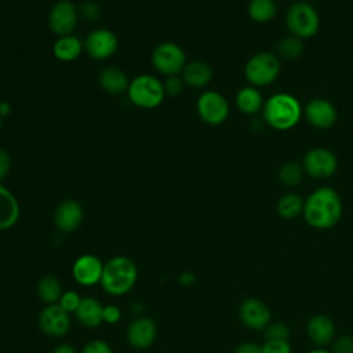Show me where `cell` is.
I'll use <instances>...</instances> for the list:
<instances>
[{
    "mask_svg": "<svg viewBox=\"0 0 353 353\" xmlns=\"http://www.w3.org/2000/svg\"><path fill=\"white\" fill-rule=\"evenodd\" d=\"M342 212L343 205L338 192L330 186H320L305 199L302 216L310 228L327 230L341 221Z\"/></svg>",
    "mask_w": 353,
    "mask_h": 353,
    "instance_id": "obj_1",
    "label": "cell"
},
{
    "mask_svg": "<svg viewBox=\"0 0 353 353\" xmlns=\"http://www.w3.org/2000/svg\"><path fill=\"white\" fill-rule=\"evenodd\" d=\"M138 280V268L132 259L119 255L109 259L103 266L101 285L105 292L121 296L132 290Z\"/></svg>",
    "mask_w": 353,
    "mask_h": 353,
    "instance_id": "obj_2",
    "label": "cell"
},
{
    "mask_svg": "<svg viewBox=\"0 0 353 353\" xmlns=\"http://www.w3.org/2000/svg\"><path fill=\"white\" fill-rule=\"evenodd\" d=\"M262 112L265 121L272 128L285 131L298 124L302 114V106L294 95L279 92L265 101Z\"/></svg>",
    "mask_w": 353,
    "mask_h": 353,
    "instance_id": "obj_3",
    "label": "cell"
},
{
    "mask_svg": "<svg viewBox=\"0 0 353 353\" xmlns=\"http://www.w3.org/2000/svg\"><path fill=\"white\" fill-rule=\"evenodd\" d=\"M127 95L130 101L142 109L157 108L165 97L163 83L152 74H139L130 81Z\"/></svg>",
    "mask_w": 353,
    "mask_h": 353,
    "instance_id": "obj_4",
    "label": "cell"
},
{
    "mask_svg": "<svg viewBox=\"0 0 353 353\" xmlns=\"http://www.w3.org/2000/svg\"><path fill=\"white\" fill-rule=\"evenodd\" d=\"M285 25L292 36L309 39L319 32L320 17L307 1H296L287 10Z\"/></svg>",
    "mask_w": 353,
    "mask_h": 353,
    "instance_id": "obj_5",
    "label": "cell"
},
{
    "mask_svg": "<svg viewBox=\"0 0 353 353\" xmlns=\"http://www.w3.org/2000/svg\"><path fill=\"white\" fill-rule=\"evenodd\" d=\"M280 69V59L276 54L259 51L247 61L244 73L251 85L263 87L272 84L277 79Z\"/></svg>",
    "mask_w": 353,
    "mask_h": 353,
    "instance_id": "obj_6",
    "label": "cell"
},
{
    "mask_svg": "<svg viewBox=\"0 0 353 353\" xmlns=\"http://www.w3.org/2000/svg\"><path fill=\"white\" fill-rule=\"evenodd\" d=\"M152 63L161 74L176 76L182 73L186 62V54L175 43L165 41L159 44L152 52Z\"/></svg>",
    "mask_w": 353,
    "mask_h": 353,
    "instance_id": "obj_7",
    "label": "cell"
},
{
    "mask_svg": "<svg viewBox=\"0 0 353 353\" xmlns=\"http://www.w3.org/2000/svg\"><path fill=\"white\" fill-rule=\"evenodd\" d=\"M306 174L316 179H325L334 175L338 167L336 156L327 148H313L307 150L302 160Z\"/></svg>",
    "mask_w": 353,
    "mask_h": 353,
    "instance_id": "obj_8",
    "label": "cell"
},
{
    "mask_svg": "<svg viewBox=\"0 0 353 353\" xmlns=\"http://www.w3.org/2000/svg\"><path fill=\"white\" fill-rule=\"evenodd\" d=\"M196 106L200 119L211 125L222 124L229 116V103L218 91H204L199 97Z\"/></svg>",
    "mask_w": 353,
    "mask_h": 353,
    "instance_id": "obj_9",
    "label": "cell"
},
{
    "mask_svg": "<svg viewBox=\"0 0 353 353\" xmlns=\"http://www.w3.org/2000/svg\"><path fill=\"white\" fill-rule=\"evenodd\" d=\"M79 21V10L69 0L57 1L48 14V26L58 37L69 36L76 29Z\"/></svg>",
    "mask_w": 353,
    "mask_h": 353,
    "instance_id": "obj_10",
    "label": "cell"
},
{
    "mask_svg": "<svg viewBox=\"0 0 353 353\" xmlns=\"http://www.w3.org/2000/svg\"><path fill=\"white\" fill-rule=\"evenodd\" d=\"M239 319L244 327L252 331H263L272 321V310L266 302L251 296L240 303Z\"/></svg>",
    "mask_w": 353,
    "mask_h": 353,
    "instance_id": "obj_11",
    "label": "cell"
},
{
    "mask_svg": "<svg viewBox=\"0 0 353 353\" xmlns=\"http://www.w3.org/2000/svg\"><path fill=\"white\" fill-rule=\"evenodd\" d=\"M119 46L117 36L109 29H95L84 40V50L92 59L102 61L110 58Z\"/></svg>",
    "mask_w": 353,
    "mask_h": 353,
    "instance_id": "obj_12",
    "label": "cell"
},
{
    "mask_svg": "<svg viewBox=\"0 0 353 353\" xmlns=\"http://www.w3.org/2000/svg\"><path fill=\"white\" fill-rule=\"evenodd\" d=\"M39 327L46 335L61 338L66 335L70 328V314L58 303L47 305L39 314Z\"/></svg>",
    "mask_w": 353,
    "mask_h": 353,
    "instance_id": "obj_13",
    "label": "cell"
},
{
    "mask_svg": "<svg viewBox=\"0 0 353 353\" xmlns=\"http://www.w3.org/2000/svg\"><path fill=\"white\" fill-rule=\"evenodd\" d=\"M306 335L314 347H328L336 336V325L328 314L317 313L307 320Z\"/></svg>",
    "mask_w": 353,
    "mask_h": 353,
    "instance_id": "obj_14",
    "label": "cell"
},
{
    "mask_svg": "<svg viewBox=\"0 0 353 353\" xmlns=\"http://www.w3.org/2000/svg\"><path fill=\"white\" fill-rule=\"evenodd\" d=\"M103 266L105 263H102L98 256L92 254H83L74 261L72 266V274L80 285L90 287L101 283Z\"/></svg>",
    "mask_w": 353,
    "mask_h": 353,
    "instance_id": "obj_15",
    "label": "cell"
},
{
    "mask_svg": "<svg viewBox=\"0 0 353 353\" xmlns=\"http://www.w3.org/2000/svg\"><path fill=\"white\" fill-rule=\"evenodd\" d=\"M157 336L156 323L146 316L135 317L127 328V341L135 349H148L153 345Z\"/></svg>",
    "mask_w": 353,
    "mask_h": 353,
    "instance_id": "obj_16",
    "label": "cell"
},
{
    "mask_svg": "<svg viewBox=\"0 0 353 353\" xmlns=\"http://www.w3.org/2000/svg\"><path fill=\"white\" fill-rule=\"evenodd\" d=\"M303 113L306 120L319 130H327L330 127H332L336 121V109L335 106L324 99V98H314L310 99L305 108H303Z\"/></svg>",
    "mask_w": 353,
    "mask_h": 353,
    "instance_id": "obj_17",
    "label": "cell"
},
{
    "mask_svg": "<svg viewBox=\"0 0 353 353\" xmlns=\"http://www.w3.org/2000/svg\"><path fill=\"white\" fill-rule=\"evenodd\" d=\"M84 218L83 207L76 200H63L61 201L54 212L55 226L63 233H72L81 225Z\"/></svg>",
    "mask_w": 353,
    "mask_h": 353,
    "instance_id": "obj_18",
    "label": "cell"
},
{
    "mask_svg": "<svg viewBox=\"0 0 353 353\" xmlns=\"http://www.w3.org/2000/svg\"><path fill=\"white\" fill-rule=\"evenodd\" d=\"M21 215V208L17 197L0 183V230L12 228Z\"/></svg>",
    "mask_w": 353,
    "mask_h": 353,
    "instance_id": "obj_19",
    "label": "cell"
},
{
    "mask_svg": "<svg viewBox=\"0 0 353 353\" xmlns=\"http://www.w3.org/2000/svg\"><path fill=\"white\" fill-rule=\"evenodd\" d=\"M74 316L85 327H98L103 323V305L92 296H83Z\"/></svg>",
    "mask_w": 353,
    "mask_h": 353,
    "instance_id": "obj_20",
    "label": "cell"
},
{
    "mask_svg": "<svg viewBox=\"0 0 353 353\" xmlns=\"http://www.w3.org/2000/svg\"><path fill=\"white\" fill-rule=\"evenodd\" d=\"M182 79L185 84L194 87V88H201L205 87L211 79H212V69L211 66L200 59L188 62L182 70Z\"/></svg>",
    "mask_w": 353,
    "mask_h": 353,
    "instance_id": "obj_21",
    "label": "cell"
},
{
    "mask_svg": "<svg viewBox=\"0 0 353 353\" xmlns=\"http://www.w3.org/2000/svg\"><path fill=\"white\" fill-rule=\"evenodd\" d=\"M101 88L110 95H120L128 90L130 80L127 74L119 68H106L99 73L98 77Z\"/></svg>",
    "mask_w": 353,
    "mask_h": 353,
    "instance_id": "obj_22",
    "label": "cell"
},
{
    "mask_svg": "<svg viewBox=\"0 0 353 353\" xmlns=\"http://www.w3.org/2000/svg\"><path fill=\"white\" fill-rule=\"evenodd\" d=\"M84 48V44L81 40L73 34L69 36H62L59 37L54 46H52V52L54 57L62 62H72L77 59Z\"/></svg>",
    "mask_w": 353,
    "mask_h": 353,
    "instance_id": "obj_23",
    "label": "cell"
},
{
    "mask_svg": "<svg viewBox=\"0 0 353 353\" xmlns=\"http://www.w3.org/2000/svg\"><path fill=\"white\" fill-rule=\"evenodd\" d=\"M263 103L262 94L254 85L243 87L236 95V105L239 110L245 114H255L263 108Z\"/></svg>",
    "mask_w": 353,
    "mask_h": 353,
    "instance_id": "obj_24",
    "label": "cell"
},
{
    "mask_svg": "<svg viewBox=\"0 0 353 353\" xmlns=\"http://www.w3.org/2000/svg\"><path fill=\"white\" fill-rule=\"evenodd\" d=\"M37 294H39V298L47 305L58 303V301L63 294L61 280L52 274L43 276L37 283Z\"/></svg>",
    "mask_w": 353,
    "mask_h": 353,
    "instance_id": "obj_25",
    "label": "cell"
},
{
    "mask_svg": "<svg viewBox=\"0 0 353 353\" xmlns=\"http://www.w3.org/2000/svg\"><path fill=\"white\" fill-rule=\"evenodd\" d=\"M303 203L305 200L296 194V193H285L283 194L277 204H276V211L277 214L287 221L295 219L303 212Z\"/></svg>",
    "mask_w": 353,
    "mask_h": 353,
    "instance_id": "obj_26",
    "label": "cell"
},
{
    "mask_svg": "<svg viewBox=\"0 0 353 353\" xmlns=\"http://www.w3.org/2000/svg\"><path fill=\"white\" fill-rule=\"evenodd\" d=\"M277 14L274 0H251L248 3V15L252 21L265 23L272 21Z\"/></svg>",
    "mask_w": 353,
    "mask_h": 353,
    "instance_id": "obj_27",
    "label": "cell"
},
{
    "mask_svg": "<svg viewBox=\"0 0 353 353\" xmlns=\"http://www.w3.org/2000/svg\"><path fill=\"white\" fill-rule=\"evenodd\" d=\"M303 167L296 161H287L279 170V181L285 188H294L301 183L303 176Z\"/></svg>",
    "mask_w": 353,
    "mask_h": 353,
    "instance_id": "obj_28",
    "label": "cell"
},
{
    "mask_svg": "<svg viewBox=\"0 0 353 353\" xmlns=\"http://www.w3.org/2000/svg\"><path fill=\"white\" fill-rule=\"evenodd\" d=\"M303 51V43L296 36H285L277 43V54L284 59H295Z\"/></svg>",
    "mask_w": 353,
    "mask_h": 353,
    "instance_id": "obj_29",
    "label": "cell"
},
{
    "mask_svg": "<svg viewBox=\"0 0 353 353\" xmlns=\"http://www.w3.org/2000/svg\"><path fill=\"white\" fill-rule=\"evenodd\" d=\"M263 341H290L291 328L283 321H270L262 331Z\"/></svg>",
    "mask_w": 353,
    "mask_h": 353,
    "instance_id": "obj_30",
    "label": "cell"
},
{
    "mask_svg": "<svg viewBox=\"0 0 353 353\" xmlns=\"http://www.w3.org/2000/svg\"><path fill=\"white\" fill-rule=\"evenodd\" d=\"M81 299H83V296H80L79 292L69 290V291H63L61 299L58 301V305H59L65 312H68L69 314H72V313H74V312L77 310V307H79Z\"/></svg>",
    "mask_w": 353,
    "mask_h": 353,
    "instance_id": "obj_31",
    "label": "cell"
},
{
    "mask_svg": "<svg viewBox=\"0 0 353 353\" xmlns=\"http://www.w3.org/2000/svg\"><path fill=\"white\" fill-rule=\"evenodd\" d=\"M328 349L331 353H353V336L349 334L336 335Z\"/></svg>",
    "mask_w": 353,
    "mask_h": 353,
    "instance_id": "obj_32",
    "label": "cell"
},
{
    "mask_svg": "<svg viewBox=\"0 0 353 353\" xmlns=\"http://www.w3.org/2000/svg\"><path fill=\"white\" fill-rule=\"evenodd\" d=\"M261 349L262 353H292L290 341H263Z\"/></svg>",
    "mask_w": 353,
    "mask_h": 353,
    "instance_id": "obj_33",
    "label": "cell"
},
{
    "mask_svg": "<svg viewBox=\"0 0 353 353\" xmlns=\"http://www.w3.org/2000/svg\"><path fill=\"white\" fill-rule=\"evenodd\" d=\"M164 85V91H165V95H171V97H176L182 92L183 90V85H185V81L182 77H179V74L176 76H168L165 79V81L163 83Z\"/></svg>",
    "mask_w": 353,
    "mask_h": 353,
    "instance_id": "obj_34",
    "label": "cell"
},
{
    "mask_svg": "<svg viewBox=\"0 0 353 353\" xmlns=\"http://www.w3.org/2000/svg\"><path fill=\"white\" fill-rule=\"evenodd\" d=\"M80 353H112V349L108 342L102 339H92L83 346Z\"/></svg>",
    "mask_w": 353,
    "mask_h": 353,
    "instance_id": "obj_35",
    "label": "cell"
},
{
    "mask_svg": "<svg viewBox=\"0 0 353 353\" xmlns=\"http://www.w3.org/2000/svg\"><path fill=\"white\" fill-rule=\"evenodd\" d=\"M79 12H81V15L87 21H97L99 18V15H101V8L94 1H84V3L80 4Z\"/></svg>",
    "mask_w": 353,
    "mask_h": 353,
    "instance_id": "obj_36",
    "label": "cell"
},
{
    "mask_svg": "<svg viewBox=\"0 0 353 353\" xmlns=\"http://www.w3.org/2000/svg\"><path fill=\"white\" fill-rule=\"evenodd\" d=\"M121 319V310L116 305L103 306V323L116 324Z\"/></svg>",
    "mask_w": 353,
    "mask_h": 353,
    "instance_id": "obj_37",
    "label": "cell"
},
{
    "mask_svg": "<svg viewBox=\"0 0 353 353\" xmlns=\"http://www.w3.org/2000/svg\"><path fill=\"white\" fill-rule=\"evenodd\" d=\"M11 170V156L7 150L0 148V182L8 175Z\"/></svg>",
    "mask_w": 353,
    "mask_h": 353,
    "instance_id": "obj_38",
    "label": "cell"
},
{
    "mask_svg": "<svg viewBox=\"0 0 353 353\" xmlns=\"http://www.w3.org/2000/svg\"><path fill=\"white\" fill-rule=\"evenodd\" d=\"M233 353H262V349L259 343H255L252 341H244L233 349Z\"/></svg>",
    "mask_w": 353,
    "mask_h": 353,
    "instance_id": "obj_39",
    "label": "cell"
},
{
    "mask_svg": "<svg viewBox=\"0 0 353 353\" xmlns=\"http://www.w3.org/2000/svg\"><path fill=\"white\" fill-rule=\"evenodd\" d=\"M51 353H79L72 345H66V343H62V345H58L52 349Z\"/></svg>",
    "mask_w": 353,
    "mask_h": 353,
    "instance_id": "obj_40",
    "label": "cell"
},
{
    "mask_svg": "<svg viewBox=\"0 0 353 353\" xmlns=\"http://www.w3.org/2000/svg\"><path fill=\"white\" fill-rule=\"evenodd\" d=\"M194 280H196V277H194V274L193 273H182L181 276H179V281L183 284V285H190L192 283H194Z\"/></svg>",
    "mask_w": 353,
    "mask_h": 353,
    "instance_id": "obj_41",
    "label": "cell"
},
{
    "mask_svg": "<svg viewBox=\"0 0 353 353\" xmlns=\"http://www.w3.org/2000/svg\"><path fill=\"white\" fill-rule=\"evenodd\" d=\"M10 113H11V106H10V103L1 101V102H0V116H1V117H7Z\"/></svg>",
    "mask_w": 353,
    "mask_h": 353,
    "instance_id": "obj_42",
    "label": "cell"
},
{
    "mask_svg": "<svg viewBox=\"0 0 353 353\" xmlns=\"http://www.w3.org/2000/svg\"><path fill=\"white\" fill-rule=\"evenodd\" d=\"M305 353H331L328 347H313Z\"/></svg>",
    "mask_w": 353,
    "mask_h": 353,
    "instance_id": "obj_43",
    "label": "cell"
},
{
    "mask_svg": "<svg viewBox=\"0 0 353 353\" xmlns=\"http://www.w3.org/2000/svg\"><path fill=\"white\" fill-rule=\"evenodd\" d=\"M1 119H3V117L0 116V128H1Z\"/></svg>",
    "mask_w": 353,
    "mask_h": 353,
    "instance_id": "obj_44",
    "label": "cell"
},
{
    "mask_svg": "<svg viewBox=\"0 0 353 353\" xmlns=\"http://www.w3.org/2000/svg\"><path fill=\"white\" fill-rule=\"evenodd\" d=\"M298 1H306V0H298Z\"/></svg>",
    "mask_w": 353,
    "mask_h": 353,
    "instance_id": "obj_45",
    "label": "cell"
}]
</instances>
